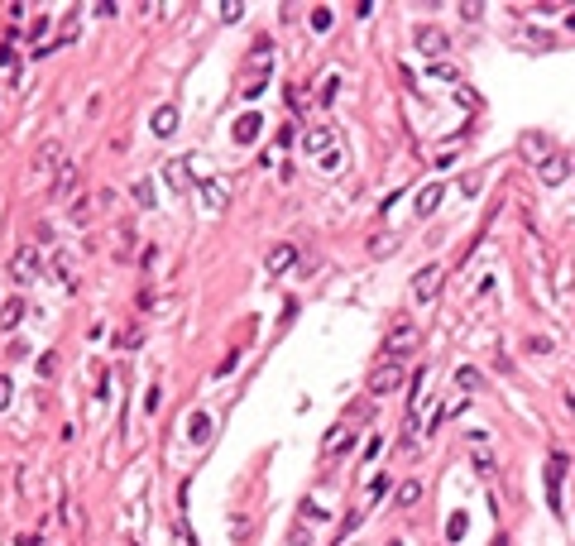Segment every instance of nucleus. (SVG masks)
Masks as SVG:
<instances>
[{"mask_svg": "<svg viewBox=\"0 0 575 546\" xmlns=\"http://www.w3.org/2000/svg\"><path fill=\"white\" fill-rule=\"evenodd\" d=\"M513 43L527 48V53H547V48H556V29H547V24H513Z\"/></svg>", "mask_w": 575, "mask_h": 546, "instance_id": "f257e3e1", "label": "nucleus"}, {"mask_svg": "<svg viewBox=\"0 0 575 546\" xmlns=\"http://www.w3.org/2000/svg\"><path fill=\"white\" fill-rule=\"evenodd\" d=\"M413 43H417V53H427L432 62H441L451 53V39H446V29H437V24H417Z\"/></svg>", "mask_w": 575, "mask_h": 546, "instance_id": "f03ea898", "label": "nucleus"}, {"mask_svg": "<svg viewBox=\"0 0 575 546\" xmlns=\"http://www.w3.org/2000/svg\"><path fill=\"white\" fill-rule=\"evenodd\" d=\"M10 278H15L20 288H29L34 278H39V249H34V244H20V249H15V259H10Z\"/></svg>", "mask_w": 575, "mask_h": 546, "instance_id": "7ed1b4c3", "label": "nucleus"}, {"mask_svg": "<svg viewBox=\"0 0 575 546\" xmlns=\"http://www.w3.org/2000/svg\"><path fill=\"white\" fill-rule=\"evenodd\" d=\"M393 388H403V364H398V360H384L374 374H369V393H374V398H384V393H393Z\"/></svg>", "mask_w": 575, "mask_h": 546, "instance_id": "20e7f679", "label": "nucleus"}, {"mask_svg": "<svg viewBox=\"0 0 575 546\" xmlns=\"http://www.w3.org/2000/svg\"><path fill=\"white\" fill-rule=\"evenodd\" d=\"M413 345H417V326H413V322H398L393 331L384 336V355H389V360H398V355H408Z\"/></svg>", "mask_w": 575, "mask_h": 546, "instance_id": "39448f33", "label": "nucleus"}, {"mask_svg": "<svg viewBox=\"0 0 575 546\" xmlns=\"http://www.w3.org/2000/svg\"><path fill=\"white\" fill-rule=\"evenodd\" d=\"M561 479H566V450H552V460H547V504H552V513H561Z\"/></svg>", "mask_w": 575, "mask_h": 546, "instance_id": "423d86ee", "label": "nucleus"}, {"mask_svg": "<svg viewBox=\"0 0 575 546\" xmlns=\"http://www.w3.org/2000/svg\"><path fill=\"white\" fill-rule=\"evenodd\" d=\"M197 197H201V211L206 216H220L230 206V187L225 182H197Z\"/></svg>", "mask_w": 575, "mask_h": 546, "instance_id": "0eeeda50", "label": "nucleus"}, {"mask_svg": "<svg viewBox=\"0 0 575 546\" xmlns=\"http://www.w3.org/2000/svg\"><path fill=\"white\" fill-rule=\"evenodd\" d=\"M441 288V263H427V268H417L413 273V297L417 302H432Z\"/></svg>", "mask_w": 575, "mask_h": 546, "instance_id": "6e6552de", "label": "nucleus"}, {"mask_svg": "<svg viewBox=\"0 0 575 546\" xmlns=\"http://www.w3.org/2000/svg\"><path fill=\"white\" fill-rule=\"evenodd\" d=\"M470 465L479 470V479H494V474H498V465H494V450L484 445V436H475V441H470Z\"/></svg>", "mask_w": 575, "mask_h": 546, "instance_id": "1a4fd4ad", "label": "nucleus"}, {"mask_svg": "<svg viewBox=\"0 0 575 546\" xmlns=\"http://www.w3.org/2000/svg\"><path fill=\"white\" fill-rule=\"evenodd\" d=\"M523 154H527V159L542 168V163L552 159V140H547L542 130H527V135H523Z\"/></svg>", "mask_w": 575, "mask_h": 546, "instance_id": "9d476101", "label": "nucleus"}, {"mask_svg": "<svg viewBox=\"0 0 575 546\" xmlns=\"http://www.w3.org/2000/svg\"><path fill=\"white\" fill-rule=\"evenodd\" d=\"M149 130H154L159 140H173V135H178V110H173V106H159V110L149 115Z\"/></svg>", "mask_w": 575, "mask_h": 546, "instance_id": "9b49d317", "label": "nucleus"}, {"mask_svg": "<svg viewBox=\"0 0 575 546\" xmlns=\"http://www.w3.org/2000/svg\"><path fill=\"white\" fill-rule=\"evenodd\" d=\"M307 154H317V159H326V149H336V130L331 125H317V130H307Z\"/></svg>", "mask_w": 575, "mask_h": 546, "instance_id": "f8f14e48", "label": "nucleus"}, {"mask_svg": "<svg viewBox=\"0 0 575 546\" xmlns=\"http://www.w3.org/2000/svg\"><path fill=\"white\" fill-rule=\"evenodd\" d=\"M441 197H446V182H427V187H422V192H417V216H432V211H437L441 206Z\"/></svg>", "mask_w": 575, "mask_h": 546, "instance_id": "ddd939ff", "label": "nucleus"}, {"mask_svg": "<svg viewBox=\"0 0 575 546\" xmlns=\"http://www.w3.org/2000/svg\"><path fill=\"white\" fill-rule=\"evenodd\" d=\"M293 263H298V244H274L269 259H264V268H269V273H283V268H293Z\"/></svg>", "mask_w": 575, "mask_h": 546, "instance_id": "4468645a", "label": "nucleus"}, {"mask_svg": "<svg viewBox=\"0 0 575 546\" xmlns=\"http://www.w3.org/2000/svg\"><path fill=\"white\" fill-rule=\"evenodd\" d=\"M48 273H53V283H62V292H77V273H72V263L62 259V249L53 254V263H48Z\"/></svg>", "mask_w": 575, "mask_h": 546, "instance_id": "2eb2a0df", "label": "nucleus"}, {"mask_svg": "<svg viewBox=\"0 0 575 546\" xmlns=\"http://www.w3.org/2000/svg\"><path fill=\"white\" fill-rule=\"evenodd\" d=\"M259 130H264V120H259V110H245L235 120V144H255Z\"/></svg>", "mask_w": 575, "mask_h": 546, "instance_id": "dca6fc26", "label": "nucleus"}, {"mask_svg": "<svg viewBox=\"0 0 575 546\" xmlns=\"http://www.w3.org/2000/svg\"><path fill=\"white\" fill-rule=\"evenodd\" d=\"M566 168H571V163L561 159V154H552V159H547L542 168H537V178L547 182V187H561V182H566Z\"/></svg>", "mask_w": 575, "mask_h": 546, "instance_id": "f3484780", "label": "nucleus"}, {"mask_svg": "<svg viewBox=\"0 0 575 546\" xmlns=\"http://www.w3.org/2000/svg\"><path fill=\"white\" fill-rule=\"evenodd\" d=\"M77 168H72V163H62V173H58V182H53V202H67V197H72V192H77Z\"/></svg>", "mask_w": 575, "mask_h": 546, "instance_id": "a211bd4d", "label": "nucleus"}, {"mask_svg": "<svg viewBox=\"0 0 575 546\" xmlns=\"http://www.w3.org/2000/svg\"><path fill=\"white\" fill-rule=\"evenodd\" d=\"M206 436H211V412H192V417H187V441L206 445Z\"/></svg>", "mask_w": 575, "mask_h": 546, "instance_id": "6ab92c4d", "label": "nucleus"}, {"mask_svg": "<svg viewBox=\"0 0 575 546\" xmlns=\"http://www.w3.org/2000/svg\"><path fill=\"white\" fill-rule=\"evenodd\" d=\"M163 182H168V192L178 197V192H187V163H163Z\"/></svg>", "mask_w": 575, "mask_h": 546, "instance_id": "aec40b11", "label": "nucleus"}, {"mask_svg": "<svg viewBox=\"0 0 575 546\" xmlns=\"http://www.w3.org/2000/svg\"><path fill=\"white\" fill-rule=\"evenodd\" d=\"M24 312H29V307H24V297H10V302L0 307V331H15V326L24 322Z\"/></svg>", "mask_w": 575, "mask_h": 546, "instance_id": "412c9836", "label": "nucleus"}, {"mask_svg": "<svg viewBox=\"0 0 575 546\" xmlns=\"http://www.w3.org/2000/svg\"><path fill=\"white\" fill-rule=\"evenodd\" d=\"M58 159H62V144H58V140H48V144L39 149V159H34V178H43V173H48V168H53Z\"/></svg>", "mask_w": 575, "mask_h": 546, "instance_id": "4be33fe9", "label": "nucleus"}, {"mask_svg": "<svg viewBox=\"0 0 575 546\" xmlns=\"http://www.w3.org/2000/svg\"><path fill=\"white\" fill-rule=\"evenodd\" d=\"M130 197H135V206H139V211H154V182H149V178H135Z\"/></svg>", "mask_w": 575, "mask_h": 546, "instance_id": "5701e85b", "label": "nucleus"}, {"mask_svg": "<svg viewBox=\"0 0 575 546\" xmlns=\"http://www.w3.org/2000/svg\"><path fill=\"white\" fill-rule=\"evenodd\" d=\"M417 499H422V484H417V479H408V484L393 489V504L398 508H417Z\"/></svg>", "mask_w": 575, "mask_h": 546, "instance_id": "b1692460", "label": "nucleus"}, {"mask_svg": "<svg viewBox=\"0 0 575 546\" xmlns=\"http://www.w3.org/2000/svg\"><path fill=\"white\" fill-rule=\"evenodd\" d=\"M456 384H460V393H475V388H479V369H475V364H460Z\"/></svg>", "mask_w": 575, "mask_h": 546, "instance_id": "393cba45", "label": "nucleus"}, {"mask_svg": "<svg viewBox=\"0 0 575 546\" xmlns=\"http://www.w3.org/2000/svg\"><path fill=\"white\" fill-rule=\"evenodd\" d=\"M336 91H340V77H321L317 81V106H331V101H336Z\"/></svg>", "mask_w": 575, "mask_h": 546, "instance_id": "a878e982", "label": "nucleus"}, {"mask_svg": "<svg viewBox=\"0 0 575 546\" xmlns=\"http://www.w3.org/2000/svg\"><path fill=\"white\" fill-rule=\"evenodd\" d=\"M331 24H336V10H331V5H317V10H312V29H317V34H326Z\"/></svg>", "mask_w": 575, "mask_h": 546, "instance_id": "bb28decb", "label": "nucleus"}, {"mask_svg": "<svg viewBox=\"0 0 575 546\" xmlns=\"http://www.w3.org/2000/svg\"><path fill=\"white\" fill-rule=\"evenodd\" d=\"M326 450H331V455H345V450H350V431H345V426H336V431L326 436Z\"/></svg>", "mask_w": 575, "mask_h": 546, "instance_id": "cd10ccee", "label": "nucleus"}, {"mask_svg": "<svg viewBox=\"0 0 575 546\" xmlns=\"http://www.w3.org/2000/svg\"><path fill=\"white\" fill-rule=\"evenodd\" d=\"M465 532H470V518H465V513H451V518H446V537H451V542H460Z\"/></svg>", "mask_w": 575, "mask_h": 546, "instance_id": "c85d7f7f", "label": "nucleus"}, {"mask_svg": "<svg viewBox=\"0 0 575 546\" xmlns=\"http://www.w3.org/2000/svg\"><path fill=\"white\" fill-rule=\"evenodd\" d=\"M389 249H398V235H389V230H384V235H374V240H369V254H374V259H384Z\"/></svg>", "mask_w": 575, "mask_h": 546, "instance_id": "c756f323", "label": "nucleus"}, {"mask_svg": "<svg viewBox=\"0 0 575 546\" xmlns=\"http://www.w3.org/2000/svg\"><path fill=\"white\" fill-rule=\"evenodd\" d=\"M427 77H432V81H460V72L451 67V62H432V67H427Z\"/></svg>", "mask_w": 575, "mask_h": 546, "instance_id": "7c9ffc66", "label": "nucleus"}, {"mask_svg": "<svg viewBox=\"0 0 575 546\" xmlns=\"http://www.w3.org/2000/svg\"><path fill=\"white\" fill-rule=\"evenodd\" d=\"M67 221L86 225V221H91V202H72V206H67Z\"/></svg>", "mask_w": 575, "mask_h": 546, "instance_id": "2f4dec72", "label": "nucleus"}, {"mask_svg": "<svg viewBox=\"0 0 575 546\" xmlns=\"http://www.w3.org/2000/svg\"><path fill=\"white\" fill-rule=\"evenodd\" d=\"M216 15H220V20H225V24H235L240 15H245V5H240V0H225V5H220Z\"/></svg>", "mask_w": 575, "mask_h": 546, "instance_id": "473e14b6", "label": "nucleus"}, {"mask_svg": "<svg viewBox=\"0 0 575 546\" xmlns=\"http://www.w3.org/2000/svg\"><path fill=\"white\" fill-rule=\"evenodd\" d=\"M10 398H15V379H10V374H0V412L10 407Z\"/></svg>", "mask_w": 575, "mask_h": 546, "instance_id": "72a5a7b5", "label": "nucleus"}, {"mask_svg": "<svg viewBox=\"0 0 575 546\" xmlns=\"http://www.w3.org/2000/svg\"><path fill=\"white\" fill-rule=\"evenodd\" d=\"M39 374H43V379H53V374H58V355H53V350L39 355Z\"/></svg>", "mask_w": 575, "mask_h": 546, "instance_id": "f704fd0d", "label": "nucleus"}, {"mask_svg": "<svg viewBox=\"0 0 575 546\" xmlns=\"http://www.w3.org/2000/svg\"><path fill=\"white\" fill-rule=\"evenodd\" d=\"M302 518H307V523H326V513H321V504H312V499H302Z\"/></svg>", "mask_w": 575, "mask_h": 546, "instance_id": "c9c22d12", "label": "nucleus"}, {"mask_svg": "<svg viewBox=\"0 0 575 546\" xmlns=\"http://www.w3.org/2000/svg\"><path fill=\"white\" fill-rule=\"evenodd\" d=\"M527 350H532V355H547V350H552V336H527Z\"/></svg>", "mask_w": 575, "mask_h": 546, "instance_id": "e433bc0d", "label": "nucleus"}, {"mask_svg": "<svg viewBox=\"0 0 575 546\" xmlns=\"http://www.w3.org/2000/svg\"><path fill=\"white\" fill-rule=\"evenodd\" d=\"M288 546H312V532H307V527H293V532H288Z\"/></svg>", "mask_w": 575, "mask_h": 546, "instance_id": "4c0bfd02", "label": "nucleus"}, {"mask_svg": "<svg viewBox=\"0 0 575 546\" xmlns=\"http://www.w3.org/2000/svg\"><path fill=\"white\" fill-rule=\"evenodd\" d=\"M340 163H345V159H340V149H331V154H326V159H321V173H336Z\"/></svg>", "mask_w": 575, "mask_h": 546, "instance_id": "58836bf2", "label": "nucleus"}, {"mask_svg": "<svg viewBox=\"0 0 575 546\" xmlns=\"http://www.w3.org/2000/svg\"><path fill=\"white\" fill-rule=\"evenodd\" d=\"M116 345H120V350H135V345H139V331H120Z\"/></svg>", "mask_w": 575, "mask_h": 546, "instance_id": "ea45409f", "label": "nucleus"}, {"mask_svg": "<svg viewBox=\"0 0 575 546\" xmlns=\"http://www.w3.org/2000/svg\"><path fill=\"white\" fill-rule=\"evenodd\" d=\"M293 140H298V125L288 120V125H283V130H278V144H283V149H288V144H293Z\"/></svg>", "mask_w": 575, "mask_h": 546, "instance_id": "a19ab883", "label": "nucleus"}, {"mask_svg": "<svg viewBox=\"0 0 575 546\" xmlns=\"http://www.w3.org/2000/svg\"><path fill=\"white\" fill-rule=\"evenodd\" d=\"M479 187H484V178H479V173H470V178H465V182H460V192H470V197H475V192H479Z\"/></svg>", "mask_w": 575, "mask_h": 546, "instance_id": "79ce46f5", "label": "nucleus"}, {"mask_svg": "<svg viewBox=\"0 0 575 546\" xmlns=\"http://www.w3.org/2000/svg\"><path fill=\"white\" fill-rule=\"evenodd\" d=\"M456 101L465 106V110H475V106H479V96H475V91H465V86H460V96H456Z\"/></svg>", "mask_w": 575, "mask_h": 546, "instance_id": "37998d69", "label": "nucleus"}, {"mask_svg": "<svg viewBox=\"0 0 575 546\" xmlns=\"http://www.w3.org/2000/svg\"><path fill=\"white\" fill-rule=\"evenodd\" d=\"M566 407L575 412V384H566Z\"/></svg>", "mask_w": 575, "mask_h": 546, "instance_id": "c03bdc74", "label": "nucleus"}, {"mask_svg": "<svg viewBox=\"0 0 575 546\" xmlns=\"http://www.w3.org/2000/svg\"><path fill=\"white\" fill-rule=\"evenodd\" d=\"M494 546H508V537H494Z\"/></svg>", "mask_w": 575, "mask_h": 546, "instance_id": "a18cd8bd", "label": "nucleus"}, {"mask_svg": "<svg viewBox=\"0 0 575 546\" xmlns=\"http://www.w3.org/2000/svg\"><path fill=\"white\" fill-rule=\"evenodd\" d=\"M566 29H575V15H571V20H566Z\"/></svg>", "mask_w": 575, "mask_h": 546, "instance_id": "49530a36", "label": "nucleus"}]
</instances>
